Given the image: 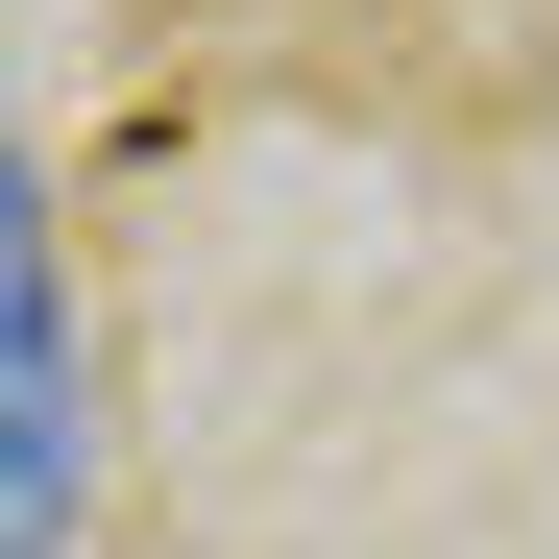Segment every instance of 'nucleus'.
I'll return each mask as SVG.
<instances>
[{"mask_svg": "<svg viewBox=\"0 0 559 559\" xmlns=\"http://www.w3.org/2000/svg\"><path fill=\"white\" fill-rule=\"evenodd\" d=\"M0 535H73V293H49V243L0 267Z\"/></svg>", "mask_w": 559, "mask_h": 559, "instance_id": "f257e3e1", "label": "nucleus"}]
</instances>
